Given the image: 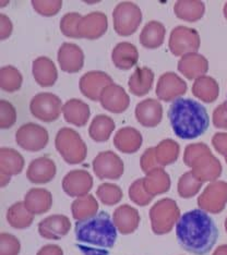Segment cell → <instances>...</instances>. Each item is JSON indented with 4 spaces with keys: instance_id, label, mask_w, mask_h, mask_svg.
<instances>
[{
    "instance_id": "1",
    "label": "cell",
    "mask_w": 227,
    "mask_h": 255,
    "mask_svg": "<svg viewBox=\"0 0 227 255\" xmlns=\"http://www.w3.org/2000/svg\"><path fill=\"white\" fill-rule=\"evenodd\" d=\"M176 237L185 251L195 255H206L217 243L219 229L209 214L200 208L186 212L179 217Z\"/></svg>"
},
{
    "instance_id": "2",
    "label": "cell",
    "mask_w": 227,
    "mask_h": 255,
    "mask_svg": "<svg viewBox=\"0 0 227 255\" xmlns=\"http://www.w3.org/2000/svg\"><path fill=\"white\" fill-rule=\"evenodd\" d=\"M74 235L75 247L83 255H109L117 241V227L108 213L101 212L78 220Z\"/></svg>"
},
{
    "instance_id": "3",
    "label": "cell",
    "mask_w": 227,
    "mask_h": 255,
    "mask_svg": "<svg viewBox=\"0 0 227 255\" xmlns=\"http://www.w3.org/2000/svg\"><path fill=\"white\" fill-rule=\"evenodd\" d=\"M171 127L179 138L194 140L206 133L210 118L205 106L191 98H178L168 109Z\"/></svg>"
},
{
    "instance_id": "4",
    "label": "cell",
    "mask_w": 227,
    "mask_h": 255,
    "mask_svg": "<svg viewBox=\"0 0 227 255\" xmlns=\"http://www.w3.org/2000/svg\"><path fill=\"white\" fill-rule=\"evenodd\" d=\"M56 148L68 164H80L86 156V145L80 134L70 128H62L57 133Z\"/></svg>"
},
{
    "instance_id": "5",
    "label": "cell",
    "mask_w": 227,
    "mask_h": 255,
    "mask_svg": "<svg viewBox=\"0 0 227 255\" xmlns=\"http://www.w3.org/2000/svg\"><path fill=\"white\" fill-rule=\"evenodd\" d=\"M115 32L120 36H130L135 34L142 22V11L136 3L130 1L120 2L113 12Z\"/></svg>"
},
{
    "instance_id": "6",
    "label": "cell",
    "mask_w": 227,
    "mask_h": 255,
    "mask_svg": "<svg viewBox=\"0 0 227 255\" xmlns=\"http://www.w3.org/2000/svg\"><path fill=\"white\" fill-rule=\"evenodd\" d=\"M153 233L156 235L168 234L174 224L178 222L180 211L176 202L171 199L161 200L154 204L150 212Z\"/></svg>"
},
{
    "instance_id": "7",
    "label": "cell",
    "mask_w": 227,
    "mask_h": 255,
    "mask_svg": "<svg viewBox=\"0 0 227 255\" xmlns=\"http://www.w3.org/2000/svg\"><path fill=\"white\" fill-rule=\"evenodd\" d=\"M201 39L200 35L195 28L187 26H177L171 33L170 46L171 53L174 56H185L188 54H195L200 48Z\"/></svg>"
},
{
    "instance_id": "8",
    "label": "cell",
    "mask_w": 227,
    "mask_h": 255,
    "mask_svg": "<svg viewBox=\"0 0 227 255\" xmlns=\"http://www.w3.org/2000/svg\"><path fill=\"white\" fill-rule=\"evenodd\" d=\"M61 100L52 93H39L30 103L31 114L44 123H52L60 117L62 112Z\"/></svg>"
},
{
    "instance_id": "9",
    "label": "cell",
    "mask_w": 227,
    "mask_h": 255,
    "mask_svg": "<svg viewBox=\"0 0 227 255\" xmlns=\"http://www.w3.org/2000/svg\"><path fill=\"white\" fill-rule=\"evenodd\" d=\"M49 135L44 127L28 123L22 125L15 133L16 144L28 152H38L47 145Z\"/></svg>"
},
{
    "instance_id": "10",
    "label": "cell",
    "mask_w": 227,
    "mask_h": 255,
    "mask_svg": "<svg viewBox=\"0 0 227 255\" xmlns=\"http://www.w3.org/2000/svg\"><path fill=\"white\" fill-rule=\"evenodd\" d=\"M187 83L174 72H166L161 75L156 85L155 94L164 102L176 101L187 93Z\"/></svg>"
},
{
    "instance_id": "11",
    "label": "cell",
    "mask_w": 227,
    "mask_h": 255,
    "mask_svg": "<svg viewBox=\"0 0 227 255\" xmlns=\"http://www.w3.org/2000/svg\"><path fill=\"white\" fill-rule=\"evenodd\" d=\"M93 169L100 179L117 180L124 173V163L114 152H103L93 160Z\"/></svg>"
},
{
    "instance_id": "12",
    "label": "cell",
    "mask_w": 227,
    "mask_h": 255,
    "mask_svg": "<svg viewBox=\"0 0 227 255\" xmlns=\"http://www.w3.org/2000/svg\"><path fill=\"white\" fill-rule=\"evenodd\" d=\"M114 84L110 75L103 71H90L80 79V91L89 100L100 101L103 91Z\"/></svg>"
},
{
    "instance_id": "13",
    "label": "cell",
    "mask_w": 227,
    "mask_h": 255,
    "mask_svg": "<svg viewBox=\"0 0 227 255\" xmlns=\"http://www.w3.org/2000/svg\"><path fill=\"white\" fill-rule=\"evenodd\" d=\"M108 21L107 16L103 12H91L81 18L77 25L79 38L97 39L107 32Z\"/></svg>"
},
{
    "instance_id": "14",
    "label": "cell",
    "mask_w": 227,
    "mask_h": 255,
    "mask_svg": "<svg viewBox=\"0 0 227 255\" xmlns=\"http://www.w3.org/2000/svg\"><path fill=\"white\" fill-rule=\"evenodd\" d=\"M58 63L63 72L77 73L84 66V54L78 45L63 43L57 55Z\"/></svg>"
},
{
    "instance_id": "15",
    "label": "cell",
    "mask_w": 227,
    "mask_h": 255,
    "mask_svg": "<svg viewBox=\"0 0 227 255\" xmlns=\"http://www.w3.org/2000/svg\"><path fill=\"white\" fill-rule=\"evenodd\" d=\"M100 102L104 109L113 114L124 113L130 105L129 95L120 85L117 84L107 86L102 93Z\"/></svg>"
},
{
    "instance_id": "16",
    "label": "cell",
    "mask_w": 227,
    "mask_h": 255,
    "mask_svg": "<svg viewBox=\"0 0 227 255\" xmlns=\"http://www.w3.org/2000/svg\"><path fill=\"white\" fill-rule=\"evenodd\" d=\"M93 179L85 170H73L63 178L62 189L69 196H84L92 189Z\"/></svg>"
},
{
    "instance_id": "17",
    "label": "cell",
    "mask_w": 227,
    "mask_h": 255,
    "mask_svg": "<svg viewBox=\"0 0 227 255\" xmlns=\"http://www.w3.org/2000/svg\"><path fill=\"white\" fill-rule=\"evenodd\" d=\"M135 114L140 125L147 128H154L159 126L162 121L163 106L157 100L147 98L138 104Z\"/></svg>"
},
{
    "instance_id": "18",
    "label": "cell",
    "mask_w": 227,
    "mask_h": 255,
    "mask_svg": "<svg viewBox=\"0 0 227 255\" xmlns=\"http://www.w3.org/2000/svg\"><path fill=\"white\" fill-rule=\"evenodd\" d=\"M71 223L65 215H51L38 224L39 235L45 239L59 240L68 235Z\"/></svg>"
},
{
    "instance_id": "19",
    "label": "cell",
    "mask_w": 227,
    "mask_h": 255,
    "mask_svg": "<svg viewBox=\"0 0 227 255\" xmlns=\"http://www.w3.org/2000/svg\"><path fill=\"white\" fill-rule=\"evenodd\" d=\"M178 70L188 80H197L205 75L209 70V62L200 54H188L178 61Z\"/></svg>"
},
{
    "instance_id": "20",
    "label": "cell",
    "mask_w": 227,
    "mask_h": 255,
    "mask_svg": "<svg viewBox=\"0 0 227 255\" xmlns=\"http://www.w3.org/2000/svg\"><path fill=\"white\" fill-rule=\"evenodd\" d=\"M33 77L42 88H50L55 85L58 72L55 63L48 57H38L33 61Z\"/></svg>"
},
{
    "instance_id": "21",
    "label": "cell",
    "mask_w": 227,
    "mask_h": 255,
    "mask_svg": "<svg viewBox=\"0 0 227 255\" xmlns=\"http://www.w3.org/2000/svg\"><path fill=\"white\" fill-rule=\"evenodd\" d=\"M55 175L56 165L54 161L46 157H39L28 166L26 177L32 183L42 184L51 181Z\"/></svg>"
},
{
    "instance_id": "22",
    "label": "cell",
    "mask_w": 227,
    "mask_h": 255,
    "mask_svg": "<svg viewBox=\"0 0 227 255\" xmlns=\"http://www.w3.org/2000/svg\"><path fill=\"white\" fill-rule=\"evenodd\" d=\"M62 114L68 124L75 127H83L90 119V106L78 98L69 100L62 107Z\"/></svg>"
},
{
    "instance_id": "23",
    "label": "cell",
    "mask_w": 227,
    "mask_h": 255,
    "mask_svg": "<svg viewBox=\"0 0 227 255\" xmlns=\"http://www.w3.org/2000/svg\"><path fill=\"white\" fill-rule=\"evenodd\" d=\"M112 61L116 68L120 70H129L139 61L137 47L131 43L121 42L115 46L112 53Z\"/></svg>"
},
{
    "instance_id": "24",
    "label": "cell",
    "mask_w": 227,
    "mask_h": 255,
    "mask_svg": "<svg viewBox=\"0 0 227 255\" xmlns=\"http://www.w3.org/2000/svg\"><path fill=\"white\" fill-rule=\"evenodd\" d=\"M153 82L154 72L148 67H139L129 78L128 86H129L131 94L142 97L152 90Z\"/></svg>"
},
{
    "instance_id": "25",
    "label": "cell",
    "mask_w": 227,
    "mask_h": 255,
    "mask_svg": "<svg viewBox=\"0 0 227 255\" xmlns=\"http://www.w3.org/2000/svg\"><path fill=\"white\" fill-rule=\"evenodd\" d=\"M114 223L122 235L135 233L140 224V215L136 208L122 205L114 213Z\"/></svg>"
},
{
    "instance_id": "26",
    "label": "cell",
    "mask_w": 227,
    "mask_h": 255,
    "mask_svg": "<svg viewBox=\"0 0 227 255\" xmlns=\"http://www.w3.org/2000/svg\"><path fill=\"white\" fill-rule=\"evenodd\" d=\"M114 144L122 153H136L142 145V135L135 128H122L116 133Z\"/></svg>"
},
{
    "instance_id": "27",
    "label": "cell",
    "mask_w": 227,
    "mask_h": 255,
    "mask_svg": "<svg viewBox=\"0 0 227 255\" xmlns=\"http://www.w3.org/2000/svg\"><path fill=\"white\" fill-rule=\"evenodd\" d=\"M165 35V26L159 21H151L144 25L139 40L144 48L156 49L164 43Z\"/></svg>"
},
{
    "instance_id": "28",
    "label": "cell",
    "mask_w": 227,
    "mask_h": 255,
    "mask_svg": "<svg viewBox=\"0 0 227 255\" xmlns=\"http://www.w3.org/2000/svg\"><path fill=\"white\" fill-rule=\"evenodd\" d=\"M24 204L32 214L39 215L50 210L52 204L51 194L45 189H32L25 195Z\"/></svg>"
},
{
    "instance_id": "29",
    "label": "cell",
    "mask_w": 227,
    "mask_h": 255,
    "mask_svg": "<svg viewBox=\"0 0 227 255\" xmlns=\"http://www.w3.org/2000/svg\"><path fill=\"white\" fill-rule=\"evenodd\" d=\"M143 185L147 192L155 196L167 192L171 188V179L162 167L148 172V176L143 178Z\"/></svg>"
},
{
    "instance_id": "30",
    "label": "cell",
    "mask_w": 227,
    "mask_h": 255,
    "mask_svg": "<svg viewBox=\"0 0 227 255\" xmlns=\"http://www.w3.org/2000/svg\"><path fill=\"white\" fill-rule=\"evenodd\" d=\"M220 93L219 84L211 77H203L197 79L192 85V94L205 103H213Z\"/></svg>"
},
{
    "instance_id": "31",
    "label": "cell",
    "mask_w": 227,
    "mask_h": 255,
    "mask_svg": "<svg viewBox=\"0 0 227 255\" xmlns=\"http://www.w3.org/2000/svg\"><path fill=\"white\" fill-rule=\"evenodd\" d=\"M24 159L22 155L12 148L0 149V170L2 175H17L23 170Z\"/></svg>"
},
{
    "instance_id": "32",
    "label": "cell",
    "mask_w": 227,
    "mask_h": 255,
    "mask_svg": "<svg viewBox=\"0 0 227 255\" xmlns=\"http://www.w3.org/2000/svg\"><path fill=\"white\" fill-rule=\"evenodd\" d=\"M114 120L106 115H98L92 120L89 133L92 140L95 142H105L112 135L115 130Z\"/></svg>"
},
{
    "instance_id": "33",
    "label": "cell",
    "mask_w": 227,
    "mask_h": 255,
    "mask_svg": "<svg viewBox=\"0 0 227 255\" xmlns=\"http://www.w3.org/2000/svg\"><path fill=\"white\" fill-rule=\"evenodd\" d=\"M177 18L187 22H196L205 14L206 7L202 1H177L174 5Z\"/></svg>"
},
{
    "instance_id": "34",
    "label": "cell",
    "mask_w": 227,
    "mask_h": 255,
    "mask_svg": "<svg viewBox=\"0 0 227 255\" xmlns=\"http://www.w3.org/2000/svg\"><path fill=\"white\" fill-rule=\"evenodd\" d=\"M33 215L34 214L26 208L24 202H17L8 210L7 219L11 227L24 229L32 225Z\"/></svg>"
},
{
    "instance_id": "35",
    "label": "cell",
    "mask_w": 227,
    "mask_h": 255,
    "mask_svg": "<svg viewBox=\"0 0 227 255\" xmlns=\"http://www.w3.org/2000/svg\"><path fill=\"white\" fill-rule=\"evenodd\" d=\"M157 166H165L175 163L179 155V145L173 140H164L154 147Z\"/></svg>"
},
{
    "instance_id": "36",
    "label": "cell",
    "mask_w": 227,
    "mask_h": 255,
    "mask_svg": "<svg viewBox=\"0 0 227 255\" xmlns=\"http://www.w3.org/2000/svg\"><path fill=\"white\" fill-rule=\"evenodd\" d=\"M98 204L94 196L87 194L75 200L72 204V215L77 220H82L96 215Z\"/></svg>"
},
{
    "instance_id": "37",
    "label": "cell",
    "mask_w": 227,
    "mask_h": 255,
    "mask_svg": "<svg viewBox=\"0 0 227 255\" xmlns=\"http://www.w3.org/2000/svg\"><path fill=\"white\" fill-rule=\"evenodd\" d=\"M22 74L13 66H4L0 69V88L7 93L19 91L22 86Z\"/></svg>"
},
{
    "instance_id": "38",
    "label": "cell",
    "mask_w": 227,
    "mask_h": 255,
    "mask_svg": "<svg viewBox=\"0 0 227 255\" xmlns=\"http://www.w3.org/2000/svg\"><path fill=\"white\" fill-rule=\"evenodd\" d=\"M202 187V182L198 180L191 171L186 172L178 182V193L184 199H189L196 195Z\"/></svg>"
},
{
    "instance_id": "39",
    "label": "cell",
    "mask_w": 227,
    "mask_h": 255,
    "mask_svg": "<svg viewBox=\"0 0 227 255\" xmlns=\"http://www.w3.org/2000/svg\"><path fill=\"white\" fill-rule=\"evenodd\" d=\"M96 194L105 205L109 206L117 204L122 198V192L120 188L116 184L110 183L101 184L100 188L97 189Z\"/></svg>"
},
{
    "instance_id": "40",
    "label": "cell",
    "mask_w": 227,
    "mask_h": 255,
    "mask_svg": "<svg viewBox=\"0 0 227 255\" xmlns=\"http://www.w3.org/2000/svg\"><path fill=\"white\" fill-rule=\"evenodd\" d=\"M129 198L133 201L136 204L140 206H145L153 200L154 196L149 194L144 189L143 185V179H138L137 181L132 183L129 189Z\"/></svg>"
},
{
    "instance_id": "41",
    "label": "cell",
    "mask_w": 227,
    "mask_h": 255,
    "mask_svg": "<svg viewBox=\"0 0 227 255\" xmlns=\"http://www.w3.org/2000/svg\"><path fill=\"white\" fill-rule=\"evenodd\" d=\"M82 15L77 12H70L62 16L60 21V31L63 35L70 38H79L77 25Z\"/></svg>"
},
{
    "instance_id": "42",
    "label": "cell",
    "mask_w": 227,
    "mask_h": 255,
    "mask_svg": "<svg viewBox=\"0 0 227 255\" xmlns=\"http://www.w3.org/2000/svg\"><path fill=\"white\" fill-rule=\"evenodd\" d=\"M16 121L15 108L11 103L1 100L0 101V128L9 129Z\"/></svg>"
},
{
    "instance_id": "43",
    "label": "cell",
    "mask_w": 227,
    "mask_h": 255,
    "mask_svg": "<svg viewBox=\"0 0 227 255\" xmlns=\"http://www.w3.org/2000/svg\"><path fill=\"white\" fill-rule=\"evenodd\" d=\"M33 8L35 9L37 13L42 14L44 16H51L56 15L59 10L62 8V1L58 0V1H32Z\"/></svg>"
},
{
    "instance_id": "44",
    "label": "cell",
    "mask_w": 227,
    "mask_h": 255,
    "mask_svg": "<svg viewBox=\"0 0 227 255\" xmlns=\"http://www.w3.org/2000/svg\"><path fill=\"white\" fill-rule=\"evenodd\" d=\"M154 147L148 148L145 150V153L143 154L142 158H141V166H142V170L144 172H150L151 170L156 169L157 167V163L155 160V154H154Z\"/></svg>"
},
{
    "instance_id": "45",
    "label": "cell",
    "mask_w": 227,
    "mask_h": 255,
    "mask_svg": "<svg viewBox=\"0 0 227 255\" xmlns=\"http://www.w3.org/2000/svg\"><path fill=\"white\" fill-rule=\"evenodd\" d=\"M213 124L217 128H227V102L214 110Z\"/></svg>"
},
{
    "instance_id": "46",
    "label": "cell",
    "mask_w": 227,
    "mask_h": 255,
    "mask_svg": "<svg viewBox=\"0 0 227 255\" xmlns=\"http://www.w3.org/2000/svg\"><path fill=\"white\" fill-rule=\"evenodd\" d=\"M12 23L5 14H0V39H7L12 33Z\"/></svg>"
},
{
    "instance_id": "47",
    "label": "cell",
    "mask_w": 227,
    "mask_h": 255,
    "mask_svg": "<svg viewBox=\"0 0 227 255\" xmlns=\"http://www.w3.org/2000/svg\"><path fill=\"white\" fill-rule=\"evenodd\" d=\"M63 252L57 246H46L38 252L37 255H62Z\"/></svg>"
}]
</instances>
